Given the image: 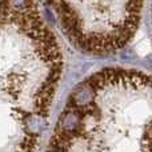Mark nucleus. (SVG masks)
I'll return each instance as SVG.
<instances>
[{"mask_svg":"<svg viewBox=\"0 0 152 152\" xmlns=\"http://www.w3.org/2000/svg\"><path fill=\"white\" fill-rule=\"evenodd\" d=\"M151 16H152V12H151Z\"/></svg>","mask_w":152,"mask_h":152,"instance_id":"2","label":"nucleus"},{"mask_svg":"<svg viewBox=\"0 0 152 152\" xmlns=\"http://www.w3.org/2000/svg\"><path fill=\"white\" fill-rule=\"evenodd\" d=\"M77 50L96 56L119 52L136 35L144 0H43Z\"/></svg>","mask_w":152,"mask_h":152,"instance_id":"1","label":"nucleus"}]
</instances>
